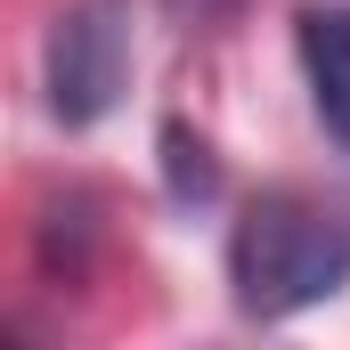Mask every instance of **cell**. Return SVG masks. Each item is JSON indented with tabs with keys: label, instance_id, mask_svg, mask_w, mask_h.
Returning <instances> with one entry per match:
<instances>
[{
	"label": "cell",
	"instance_id": "obj_1",
	"mask_svg": "<svg viewBox=\"0 0 350 350\" xmlns=\"http://www.w3.org/2000/svg\"><path fill=\"white\" fill-rule=\"evenodd\" d=\"M228 285L245 318H301L350 285V196H310V187H269L245 204L228 237Z\"/></svg>",
	"mask_w": 350,
	"mask_h": 350
},
{
	"label": "cell",
	"instance_id": "obj_2",
	"mask_svg": "<svg viewBox=\"0 0 350 350\" xmlns=\"http://www.w3.org/2000/svg\"><path fill=\"white\" fill-rule=\"evenodd\" d=\"M41 90L66 131H98L131 90V0H74L49 25Z\"/></svg>",
	"mask_w": 350,
	"mask_h": 350
},
{
	"label": "cell",
	"instance_id": "obj_3",
	"mask_svg": "<svg viewBox=\"0 0 350 350\" xmlns=\"http://www.w3.org/2000/svg\"><path fill=\"white\" fill-rule=\"evenodd\" d=\"M293 49H301V82L318 106V131L350 155V0H310L293 16Z\"/></svg>",
	"mask_w": 350,
	"mask_h": 350
},
{
	"label": "cell",
	"instance_id": "obj_4",
	"mask_svg": "<svg viewBox=\"0 0 350 350\" xmlns=\"http://www.w3.org/2000/svg\"><path fill=\"white\" fill-rule=\"evenodd\" d=\"M155 147H163V187H172L179 212L220 204V163H212V147H204L187 122H163V131H155Z\"/></svg>",
	"mask_w": 350,
	"mask_h": 350
},
{
	"label": "cell",
	"instance_id": "obj_5",
	"mask_svg": "<svg viewBox=\"0 0 350 350\" xmlns=\"http://www.w3.org/2000/svg\"><path fill=\"white\" fill-rule=\"evenodd\" d=\"M245 0H163V16L172 25H187V33H212V25H228Z\"/></svg>",
	"mask_w": 350,
	"mask_h": 350
}]
</instances>
